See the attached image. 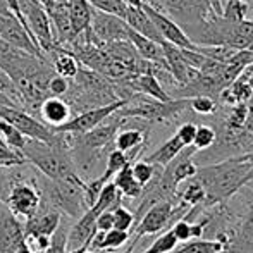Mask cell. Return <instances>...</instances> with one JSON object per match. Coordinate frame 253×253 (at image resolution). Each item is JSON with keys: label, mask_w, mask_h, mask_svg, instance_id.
<instances>
[{"label": "cell", "mask_w": 253, "mask_h": 253, "mask_svg": "<svg viewBox=\"0 0 253 253\" xmlns=\"http://www.w3.org/2000/svg\"><path fill=\"white\" fill-rule=\"evenodd\" d=\"M193 177L203 184L209 200H227L253 177V155H238L202 166Z\"/></svg>", "instance_id": "1"}, {"label": "cell", "mask_w": 253, "mask_h": 253, "mask_svg": "<svg viewBox=\"0 0 253 253\" xmlns=\"http://www.w3.org/2000/svg\"><path fill=\"white\" fill-rule=\"evenodd\" d=\"M59 133V131H57ZM21 155L26 164L40 170L45 177L52 181H80L81 176L76 172V166L69 152L67 133H62L57 143H45V141L30 140L26 138Z\"/></svg>", "instance_id": "2"}, {"label": "cell", "mask_w": 253, "mask_h": 253, "mask_svg": "<svg viewBox=\"0 0 253 253\" xmlns=\"http://www.w3.org/2000/svg\"><path fill=\"white\" fill-rule=\"evenodd\" d=\"M17 3H19L24 26L31 33V37L35 38L38 47L42 48L43 55H47L55 47L52 23L47 10L40 3V0H17Z\"/></svg>", "instance_id": "3"}, {"label": "cell", "mask_w": 253, "mask_h": 253, "mask_svg": "<svg viewBox=\"0 0 253 253\" xmlns=\"http://www.w3.org/2000/svg\"><path fill=\"white\" fill-rule=\"evenodd\" d=\"M0 117L12 124L23 136L30 138V140L45 141V143H57L62 138V133L53 131L50 126L43 124L40 119L33 116V114L26 112V110L19 109L14 105H2L0 103Z\"/></svg>", "instance_id": "4"}, {"label": "cell", "mask_w": 253, "mask_h": 253, "mask_svg": "<svg viewBox=\"0 0 253 253\" xmlns=\"http://www.w3.org/2000/svg\"><path fill=\"white\" fill-rule=\"evenodd\" d=\"M177 213V209L174 207L172 200H160L153 205L148 207L143 213H141V220L134 227V236L131 240L129 247H136V243L145 236H153L159 234L162 229H166L170 222H172L174 215Z\"/></svg>", "instance_id": "5"}, {"label": "cell", "mask_w": 253, "mask_h": 253, "mask_svg": "<svg viewBox=\"0 0 253 253\" xmlns=\"http://www.w3.org/2000/svg\"><path fill=\"white\" fill-rule=\"evenodd\" d=\"M127 100H119L110 102L107 105L100 107H93V109H86L83 112H78L71 117L67 123H64L59 127H52L53 131H59V133H71V134H80V133H86V131L93 129L95 126H98L100 123L107 119L109 116H112L114 112L121 109L123 105H126Z\"/></svg>", "instance_id": "6"}, {"label": "cell", "mask_w": 253, "mask_h": 253, "mask_svg": "<svg viewBox=\"0 0 253 253\" xmlns=\"http://www.w3.org/2000/svg\"><path fill=\"white\" fill-rule=\"evenodd\" d=\"M141 9L148 14V17L152 19V23L155 24V28L159 30L162 40L174 43L179 48H186V50H198V45H195L191 42V38L184 33V30L172 19L170 16H167L166 12H162L160 9L153 7L152 3H148L147 0L143 2Z\"/></svg>", "instance_id": "7"}, {"label": "cell", "mask_w": 253, "mask_h": 253, "mask_svg": "<svg viewBox=\"0 0 253 253\" xmlns=\"http://www.w3.org/2000/svg\"><path fill=\"white\" fill-rule=\"evenodd\" d=\"M90 31L100 43H110V42L127 40L129 26L123 17L93 9L91 10Z\"/></svg>", "instance_id": "8"}, {"label": "cell", "mask_w": 253, "mask_h": 253, "mask_svg": "<svg viewBox=\"0 0 253 253\" xmlns=\"http://www.w3.org/2000/svg\"><path fill=\"white\" fill-rule=\"evenodd\" d=\"M160 45H162L164 57H166L167 69H169V73L172 74L174 81L177 83L176 86L190 83L191 80H195V78L200 74V71L191 67L190 64H188V60L184 59L183 48L176 47L174 43H169V42H166V40H164Z\"/></svg>", "instance_id": "9"}, {"label": "cell", "mask_w": 253, "mask_h": 253, "mask_svg": "<svg viewBox=\"0 0 253 253\" xmlns=\"http://www.w3.org/2000/svg\"><path fill=\"white\" fill-rule=\"evenodd\" d=\"M62 215L60 210L52 207H42L40 212L23 222L24 236H52L59 227Z\"/></svg>", "instance_id": "10"}, {"label": "cell", "mask_w": 253, "mask_h": 253, "mask_svg": "<svg viewBox=\"0 0 253 253\" xmlns=\"http://www.w3.org/2000/svg\"><path fill=\"white\" fill-rule=\"evenodd\" d=\"M0 38L5 40L7 43H10L12 47L19 48V50L33 53V55H38V57H45L43 52H42V48L38 47V43L35 42V38L31 37V33L21 24V21L17 19L16 16H12L9 19L5 30H3L2 35H0Z\"/></svg>", "instance_id": "11"}, {"label": "cell", "mask_w": 253, "mask_h": 253, "mask_svg": "<svg viewBox=\"0 0 253 253\" xmlns=\"http://www.w3.org/2000/svg\"><path fill=\"white\" fill-rule=\"evenodd\" d=\"M38 116L43 124L50 127H59L73 117L71 105L64 97H47L38 107Z\"/></svg>", "instance_id": "12"}, {"label": "cell", "mask_w": 253, "mask_h": 253, "mask_svg": "<svg viewBox=\"0 0 253 253\" xmlns=\"http://www.w3.org/2000/svg\"><path fill=\"white\" fill-rule=\"evenodd\" d=\"M45 57L50 62L55 74L67 78V80H73L81 67L80 60L73 53V50H69L67 47H62V45H55Z\"/></svg>", "instance_id": "13"}, {"label": "cell", "mask_w": 253, "mask_h": 253, "mask_svg": "<svg viewBox=\"0 0 253 253\" xmlns=\"http://www.w3.org/2000/svg\"><path fill=\"white\" fill-rule=\"evenodd\" d=\"M127 40H129V43L133 45L134 50L138 52V55H140L141 59L155 62L167 69L166 57H164V50H162V45L160 43H157V42L150 40V38L143 37V35L136 33V31H133L131 28H129V31H127Z\"/></svg>", "instance_id": "14"}, {"label": "cell", "mask_w": 253, "mask_h": 253, "mask_svg": "<svg viewBox=\"0 0 253 253\" xmlns=\"http://www.w3.org/2000/svg\"><path fill=\"white\" fill-rule=\"evenodd\" d=\"M124 21L126 24L136 33L143 35V37L150 38V40L157 42V43H162V37H160L159 30L155 28V24L152 23V19L148 17V14L145 12L141 7H133L127 5L126 16H124Z\"/></svg>", "instance_id": "15"}, {"label": "cell", "mask_w": 253, "mask_h": 253, "mask_svg": "<svg viewBox=\"0 0 253 253\" xmlns=\"http://www.w3.org/2000/svg\"><path fill=\"white\" fill-rule=\"evenodd\" d=\"M67 9H69L71 30H73V40L90 28L91 10L93 7L88 3V0H67Z\"/></svg>", "instance_id": "16"}, {"label": "cell", "mask_w": 253, "mask_h": 253, "mask_svg": "<svg viewBox=\"0 0 253 253\" xmlns=\"http://www.w3.org/2000/svg\"><path fill=\"white\" fill-rule=\"evenodd\" d=\"M148 140V129L141 127H124L119 129L114 138V148L121 152H131L134 148L145 147Z\"/></svg>", "instance_id": "17"}, {"label": "cell", "mask_w": 253, "mask_h": 253, "mask_svg": "<svg viewBox=\"0 0 253 253\" xmlns=\"http://www.w3.org/2000/svg\"><path fill=\"white\" fill-rule=\"evenodd\" d=\"M131 164H126L121 170H117L112 177V183L116 184V188L119 190V193L126 198H138L143 195V186L134 179L133 172H131Z\"/></svg>", "instance_id": "18"}, {"label": "cell", "mask_w": 253, "mask_h": 253, "mask_svg": "<svg viewBox=\"0 0 253 253\" xmlns=\"http://www.w3.org/2000/svg\"><path fill=\"white\" fill-rule=\"evenodd\" d=\"M183 148H184L183 141L177 138V134H174V136H170L166 143L160 145L155 152H152L150 155L145 157V160H148V162L155 164V166H159V167H166L167 164H170L177 155H179Z\"/></svg>", "instance_id": "19"}, {"label": "cell", "mask_w": 253, "mask_h": 253, "mask_svg": "<svg viewBox=\"0 0 253 253\" xmlns=\"http://www.w3.org/2000/svg\"><path fill=\"white\" fill-rule=\"evenodd\" d=\"M205 226H207V220L205 222L193 224V222H188V220H184V219H179L177 222L172 224L170 231H172V234L176 236L177 243H184V241L200 238L202 233H203V227Z\"/></svg>", "instance_id": "20"}, {"label": "cell", "mask_w": 253, "mask_h": 253, "mask_svg": "<svg viewBox=\"0 0 253 253\" xmlns=\"http://www.w3.org/2000/svg\"><path fill=\"white\" fill-rule=\"evenodd\" d=\"M222 252V243L212 240H190L183 247L174 248L170 253H220Z\"/></svg>", "instance_id": "21"}, {"label": "cell", "mask_w": 253, "mask_h": 253, "mask_svg": "<svg viewBox=\"0 0 253 253\" xmlns=\"http://www.w3.org/2000/svg\"><path fill=\"white\" fill-rule=\"evenodd\" d=\"M159 169H160L159 166H155V164L148 162V160H145V159L136 160V162L131 164V172H133L134 179L143 186V190H145V186H148V184L159 176V174H157Z\"/></svg>", "instance_id": "22"}, {"label": "cell", "mask_w": 253, "mask_h": 253, "mask_svg": "<svg viewBox=\"0 0 253 253\" xmlns=\"http://www.w3.org/2000/svg\"><path fill=\"white\" fill-rule=\"evenodd\" d=\"M248 7L250 3L247 0H226L222 3V9H220V16L227 21H233V23H240L245 21L248 16Z\"/></svg>", "instance_id": "23"}, {"label": "cell", "mask_w": 253, "mask_h": 253, "mask_svg": "<svg viewBox=\"0 0 253 253\" xmlns=\"http://www.w3.org/2000/svg\"><path fill=\"white\" fill-rule=\"evenodd\" d=\"M205 198H207V191H205V188H203V184L200 183V181H198L197 177L188 179V186L183 193L184 205L186 207L188 205H198V203H202Z\"/></svg>", "instance_id": "24"}, {"label": "cell", "mask_w": 253, "mask_h": 253, "mask_svg": "<svg viewBox=\"0 0 253 253\" xmlns=\"http://www.w3.org/2000/svg\"><path fill=\"white\" fill-rule=\"evenodd\" d=\"M217 107H219L217 100L209 95H197L190 98V110L200 116H212L217 112Z\"/></svg>", "instance_id": "25"}, {"label": "cell", "mask_w": 253, "mask_h": 253, "mask_svg": "<svg viewBox=\"0 0 253 253\" xmlns=\"http://www.w3.org/2000/svg\"><path fill=\"white\" fill-rule=\"evenodd\" d=\"M215 138H217L215 127L207 126V124H202V126H197L193 147L197 148V152L207 150V148H210L213 143H215Z\"/></svg>", "instance_id": "26"}, {"label": "cell", "mask_w": 253, "mask_h": 253, "mask_svg": "<svg viewBox=\"0 0 253 253\" xmlns=\"http://www.w3.org/2000/svg\"><path fill=\"white\" fill-rule=\"evenodd\" d=\"M93 9L102 10V12H109L114 14V16H119L124 19L126 16V10H127V3L124 0H88Z\"/></svg>", "instance_id": "27"}, {"label": "cell", "mask_w": 253, "mask_h": 253, "mask_svg": "<svg viewBox=\"0 0 253 253\" xmlns=\"http://www.w3.org/2000/svg\"><path fill=\"white\" fill-rule=\"evenodd\" d=\"M176 247H177V240L172 234V231L169 229L160 234L143 253H170Z\"/></svg>", "instance_id": "28"}, {"label": "cell", "mask_w": 253, "mask_h": 253, "mask_svg": "<svg viewBox=\"0 0 253 253\" xmlns=\"http://www.w3.org/2000/svg\"><path fill=\"white\" fill-rule=\"evenodd\" d=\"M112 215H114V227L123 231H131V227L134 226V220H136L134 213L131 210H127L126 207L121 205V203L112 209Z\"/></svg>", "instance_id": "29"}, {"label": "cell", "mask_w": 253, "mask_h": 253, "mask_svg": "<svg viewBox=\"0 0 253 253\" xmlns=\"http://www.w3.org/2000/svg\"><path fill=\"white\" fill-rule=\"evenodd\" d=\"M71 86V80L59 74H53L48 81V97H64Z\"/></svg>", "instance_id": "30"}, {"label": "cell", "mask_w": 253, "mask_h": 253, "mask_svg": "<svg viewBox=\"0 0 253 253\" xmlns=\"http://www.w3.org/2000/svg\"><path fill=\"white\" fill-rule=\"evenodd\" d=\"M195 133H197V124L195 123H183L176 131L177 138L183 141L184 147H191V145H193Z\"/></svg>", "instance_id": "31"}, {"label": "cell", "mask_w": 253, "mask_h": 253, "mask_svg": "<svg viewBox=\"0 0 253 253\" xmlns=\"http://www.w3.org/2000/svg\"><path fill=\"white\" fill-rule=\"evenodd\" d=\"M114 227V215H112V209L110 210H103L100 215L97 217V231H109Z\"/></svg>", "instance_id": "32"}, {"label": "cell", "mask_w": 253, "mask_h": 253, "mask_svg": "<svg viewBox=\"0 0 253 253\" xmlns=\"http://www.w3.org/2000/svg\"><path fill=\"white\" fill-rule=\"evenodd\" d=\"M14 253H33L31 247L28 245L26 238H23V240H21L19 243L16 245V248H14Z\"/></svg>", "instance_id": "33"}, {"label": "cell", "mask_w": 253, "mask_h": 253, "mask_svg": "<svg viewBox=\"0 0 253 253\" xmlns=\"http://www.w3.org/2000/svg\"><path fill=\"white\" fill-rule=\"evenodd\" d=\"M248 83H250V86H252V90H253V74L250 78H248Z\"/></svg>", "instance_id": "34"}, {"label": "cell", "mask_w": 253, "mask_h": 253, "mask_svg": "<svg viewBox=\"0 0 253 253\" xmlns=\"http://www.w3.org/2000/svg\"><path fill=\"white\" fill-rule=\"evenodd\" d=\"M147 2H148V3H152L153 7H157V0H147Z\"/></svg>", "instance_id": "35"}, {"label": "cell", "mask_w": 253, "mask_h": 253, "mask_svg": "<svg viewBox=\"0 0 253 253\" xmlns=\"http://www.w3.org/2000/svg\"><path fill=\"white\" fill-rule=\"evenodd\" d=\"M247 184H248V186H250V188H252V190H253V177H252V179H250V181H248V183H247Z\"/></svg>", "instance_id": "36"}, {"label": "cell", "mask_w": 253, "mask_h": 253, "mask_svg": "<svg viewBox=\"0 0 253 253\" xmlns=\"http://www.w3.org/2000/svg\"><path fill=\"white\" fill-rule=\"evenodd\" d=\"M124 253H133V247H129V248H127V250L124 252Z\"/></svg>", "instance_id": "37"}, {"label": "cell", "mask_w": 253, "mask_h": 253, "mask_svg": "<svg viewBox=\"0 0 253 253\" xmlns=\"http://www.w3.org/2000/svg\"><path fill=\"white\" fill-rule=\"evenodd\" d=\"M252 74H253V64H252Z\"/></svg>", "instance_id": "38"}]
</instances>
